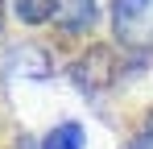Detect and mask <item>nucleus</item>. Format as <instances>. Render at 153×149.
Returning a JSON list of instances; mask_svg holds the SVG:
<instances>
[{"mask_svg":"<svg viewBox=\"0 0 153 149\" xmlns=\"http://www.w3.org/2000/svg\"><path fill=\"white\" fill-rule=\"evenodd\" d=\"M116 74V54L108 46H91L75 66H71V79H75L79 91H103Z\"/></svg>","mask_w":153,"mask_h":149,"instance_id":"1","label":"nucleus"},{"mask_svg":"<svg viewBox=\"0 0 153 149\" xmlns=\"http://www.w3.org/2000/svg\"><path fill=\"white\" fill-rule=\"evenodd\" d=\"M112 17H116V33L124 42H137V25L149 17V0H116Z\"/></svg>","mask_w":153,"mask_h":149,"instance_id":"2","label":"nucleus"},{"mask_svg":"<svg viewBox=\"0 0 153 149\" xmlns=\"http://www.w3.org/2000/svg\"><path fill=\"white\" fill-rule=\"evenodd\" d=\"M58 21H62L66 33L87 29V25L95 21V0H66V4H58Z\"/></svg>","mask_w":153,"mask_h":149,"instance_id":"3","label":"nucleus"},{"mask_svg":"<svg viewBox=\"0 0 153 149\" xmlns=\"http://www.w3.org/2000/svg\"><path fill=\"white\" fill-rule=\"evenodd\" d=\"M58 4H62V0H17V17L25 25H46L54 13H58Z\"/></svg>","mask_w":153,"mask_h":149,"instance_id":"4","label":"nucleus"},{"mask_svg":"<svg viewBox=\"0 0 153 149\" xmlns=\"http://www.w3.org/2000/svg\"><path fill=\"white\" fill-rule=\"evenodd\" d=\"M42 149H83V128L79 124H58L46 133Z\"/></svg>","mask_w":153,"mask_h":149,"instance_id":"5","label":"nucleus"},{"mask_svg":"<svg viewBox=\"0 0 153 149\" xmlns=\"http://www.w3.org/2000/svg\"><path fill=\"white\" fill-rule=\"evenodd\" d=\"M128 149H153V116L145 120V128H141V137H137V141H132Z\"/></svg>","mask_w":153,"mask_h":149,"instance_id":"6","label":"nucleus"},{"mask_svg":"<svg viewBox=\"0 0 153 149\" xmlns=\"http://www.w3.org/2000/svg\"><path fill=\"white\" fill-rule=\"evenodd\" d=\"M0 25H4V0H0Z\"/></svg>","mask_w":153,"mask_h":149,"instance_id":"7","label":"nucleus"}]
</instances>
